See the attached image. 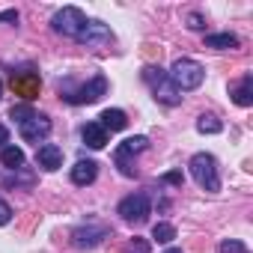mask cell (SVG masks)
<instances>
[{
  "label": "cell",
  "mask_w": 253,
  "mask_h": 253,
  "mask_svg": "<svg viewBox=\"0 0 253 253\" xmlns=\"http://www.w3.org/2000/svg\"><path fill=\"white\" fill-rule=\"evenodd\" d=\"M152 238H155L158 244H170V241L176 238V226L161 220V223H155V226H152Z\"/></svg>",
  "instance_id": "obj_20"
},
{
  "label": "cell",
  "mask_w": 253,
  "mask_h": 253,
  "mask_svg": "<svg viewBox=\"0 0 253 253\" xmlns=\"http://www.w3.org/2000/svg\"><path fill=\"white\" fill-rule=\"evenodd\" d=\"M86 24V15L78 9V6H63L54 18H51V27L57 30V33H63V36H69V39H75L78 33H81V27Z\"/></svg>",
  "instance_id": "obj_7"
},
{
  "label": "cell",
  "mask_w": 253,
  "mask_h": 253,
  "mask_svg": "<svg viewBox=\"0 0 253 253\" xmlns=\"http://www.w3.org/2000/svg\"><path fill=\"white\" fill-rule=\"evenodd\" d=\"M101 95H107V78L104 75H95L92 81H86L81 86H75L72 81L60 84V98H66L69 104H92Z\"/></svg>",
  "instance_id": "obj_1"
},
{
  "label": "cell",
  "mask_w": 253,
  "mask_h": 253,
  "mask_svg": "<svg viewBox=\"0 0 253 253\" xmlns=\"http://www.w3.org/2000/svg\"><path fill=\"white\" fill-rule=\"evenodd\" d=\"M18 134H21V140H24V143L39 146V143L51 134V119H48L45 113H33L30 119L18 122Z\"/></svg>",
  "instance_id": "obj_8"
},
{
  "label": "cell",
  "mask_w": 253,
  "mask_h": 253,
  "mask_svg": "<svg viewBox=\"0 0 253 253\" xmlns=\"http://www.w3.org/2000/svg\"><path fill=\"white\" fill-rule=\"evenodd\" d=\"M217 250H220V253H247V247H244L238 238H226V241H220Z\"/></svg>",
  "instance_id": "obj_21"
},
{
  "label": "cell",
  "mask_w": 253,
  "mask_h": 253,
  "mask_svg": "<svg viewBox=\"0 0 253 253\" xmlns=\"http://www.w3.org/2000/svg\"><path fill=\"white\" fill-rule=\"evenodd\" d=\"M12 220V209H9V203H3V200H0V226H3V223H9Z\"/></svg>",
  "instance_id": "obj_25"
},
{
  "label": "cell",
  "mask_w": 253,
  "mask_h": 253,
  "mask_svg": "<svg viewBox=\"0 0 253 253\" xmlns=\"http://www.w3.org/2000/svg\"><path fill=\"white\" fill-rule=\"evenodd\" d=\"M197 131H200V134H220V131H223V122H220L217 116H211V113H209V116H200V119H197Z\"/></svg>",
  "instance_id": "obj_19"
},
{
  "label": "cell",
  "mask_w": 253,
  "mask_h": 253,
  "mask_svg": "<svg viewBox=\"0 0 253 253\" xmlns=\"http://www.w3.org/2000/svg\"><path fill=\"white\" fill-rule=\"evenodd\" d=\"M143 81L149 84V89L155 92V98L158 101H164V104H182V92L173 86V81H170V75L161 69V66H146L143 69Z\"/></svg>",
  "instance_id": "obj_4"
},
{
  "label": "cell",
  "mask_w": 253,
  "mask_h": 253,
  "mask_svg": "<svg viewBox=\"0 0 253 253\" xmlns=\"http://www.w3.org/2000/svg\"><path fill=\"white\" fill-rule=\"evenodd\" d=\"M152 211V203L146 194H131V197H125L119 206H116V214L125 220V223H143Z\"/></svg>",
  "instance_id": "obj_6"
},
{
  "label": "cell",
  "mask_w": 253,
  "mask_h": 253,
  "mask_svg": "<svg viewBox=\"0 0 253 253\" xmlns=\"http://www.w3.org/2000/svg\"><path fill=\"white\" fill-rule=\"evenodd\" d=\"M95 176H98V164L95 161H78L75 167H72V182L75 185H92L95 182Z\"/></svg>",
  "instance_id": "obj_15"
},
{
  "label": "cell",
  "mask_w": 253,
  "mask_h": 253,
  "mask_svg": "<svg viewBox=\"0 0 253 253\" xmlns=\"http://www.w3.org/2000/svg\"><path fill=\"white\" fill-rule=\"evenodd\" d=\"M206 48H214V51L238 48V36H232V33H211V36H206Z\"/></svg>",
  "instance_id": "obj_17"
},
{
  "label": "cell",
  "mask_w": 253,
  "mask_h": 253,
  "mask_svg": "<svg viewBox=\"0 0 253 253\" xmlns=\"http://www.w3.org/2000/svg\"><path fill=\"white\" fill-rule=\"evenodd\" d=\"M33 113H36V110H33L30 104H18V107H12V110H9V116H12V119H18V122H24V119H30Z\"/></svg>",
  "instance_id": "obj_23"
},
{
  "label": "cell",
  "mask_w": 253,
  "mask_h": 253,
  "mask_svg": "<svg viewBox=\"0 0 253 253\" xmlns=\"http://www.w3.org/2000/svg\"><path fill=\"white\" fill-rule=\"evenodd\" d=\"M229 95H232V101H235L238 107H250V104H253V75H244L241 84H238L235 89H229Z\"/></svg>",
  "instance_id": "obj_16"
},
{
  "label": "cell",
  "mask_w": 253,
  "mask_h": 253,
  "mask_svg": "<svg viewBox=\"0 0 253 253\" xmlns=\"http://www.w3.org/2000/svg\"><path fill=\"white\" fill-rule=\"evenodd\" d=\"M9 86H12V92H15L18 98H24L27 104H30V101H36V98H39V92H42V81H39V75H36V72H12Z\"/></svg>",
  "instance_id": "obj_9"
},
{
  "label": "cell",
  "mask_w": 253,
  "mask_h": 253,
  "mask_svg": "<svg viewBox=\"0 0 253 253\" xmlns=\"http://www.w3.org/2000/svg\"><path fill=\"white\" fill-rule=\"evenodd\" d=\"M36 164H39L42 170H48V173L60 170V167H63V149H60L57 143H42V146L36 149Z\"/></svg>",
  "instance_id": "obj_12"
},
{
  "label": "cell",
  "mask_w": 253,
  "mask_h": 253,
  "mask_svg": "<svg viewBox=\"0 0 253 253\" xmlns=\"http://www.w3.org/2000/svg\"><path fill=\"white\" fill-rule=\"evenodd\" d=\"M149 146V140L146 137H128V140H122L116 149H113V164L119 167V173L122 176H128V179H134L137 176V167H134V155L137 152H143Z\"/></svg>",
  "instance_id": "obj_5"
},
{
  "label": "cell",
  "mask_w": 253,
  "mask_h": 253,
  "mask_svg": "<svg viewBox=\"0 0 253 253\" xmlns=\"http://www.w3.org/2000/svg\"><path fill=\"white\" fill-rule=\"evenodd\" d=\"M188 170H191L194 182H197L203 191H211V194L220 191V173H217V161H214V155H209V152H197V155L191 158Z\"/></svg>",
  "instance_id": "obj_3"
},
{
  "label": "cell",
  "mask_w": 253,
  "mask_h": 253,
  "mask_svg": "<svg viewBox=\"0 0 253 253\" xmlns=\"http://www.w3.org/2000/svg\"><path fill=\"white\" fill-rule=\"evenodd\" d=\"M81 137H84V143L89 149H104L107 146V131L101 128L98 122H86L84 128H81Z\"/></svg>",
  "instance_id": "obj_13"
},
{
  "label": "cell",
  "mask_w": 253,
  "mask_h": 253,
  "mask_svg": "<svg viewBox=\"0 0 253 253\" xmlns=\"http://www.w3.org/2000/svg\"><path fill=\"white\" fill-rule=\"evenodd\" d=\"M107 235H110V229H107V226H98V223H92V226H78V229L72 232V244H75L78 250H92V247H98Z\"/></svg>",
  "instance_id": "obj_11"
},
{
  "label": "cell",
  "mask_w": 253,
  "mask_h": 253,
  "mask_svg": "<svg viewBox=\"0 0 253 253\" xmlns=\"http://www.w3.org/2000/svg\"><path fill=\"white\" fill-rule=\"evenodd\" d=\"M0 164H3L6 170H21L24 167V152L18 146H3V152H0Z\"/></svg>",
  "instance_id": "obj_18"
},
{
  "label": "cell",
  "mask_w": 253,
  "mask_h": 253,
  "mask_svg": "<svg viewBox=\"0 0 253 253\" xmlns=\"http://www.w3.org/2000/svg\"><path fill=\"white\" fill-rule=\"evenodd\" d=\"M98 125L104 131H122L125 125H128V116H125V110H119V107H107L98 116Z\"/></svg>",
  "instance_id": "obj_14"
},
{
  "label": "cell",
  "mask_w": 253,
  "mask_h": 253,
  "mask_svg": "<svg viewBox=\"0 0 253 253\" xmlns=\"http://www.w3.org/2000/svg\"><path fill=\"white\" fill-rule=\"evenodd\" d=\"M164 182H167V185H182L185 179H182V173H179V170H173V173H164Z\"/></svg>",
  "instance_id": "obj_26"
},
{
  "label": "cell",
  "mask_w": 253,
  "mask_h": 253,
  "mask_svg": "<svg viewBox=\"0 0 253 253\" xmlns=\"http://www.w3.org/2000/svg\"><path fill=\"white\" fill-rule=\"evenodd\" d=\"M122 253H149V241L146 238H131L128 244H125Z\"/></svg>",
  "instance_id": "obj_22"
},
{
  "label": "cell",
  "mask_w": 253,
  "mask_h": 253,
  "mask_svg": "<svg viewBox=\"0 0 253 253\" xmlns=\"http://www.w3.org/2000/svg\"><path fill=\"white\" fill-rule=\"evenodd\" d=\"M3 143H9V128L0 122V146H3Z\"/></svg>",
  "instance_id": "obj_28"
},
{
  "label": "cell",
  "mask_w": 253,
  "mask_h": 253,
  "mask_svg": "<svg viewBox=\"0 0 253 253\" xmlns=\"http://www.w3.org/2000/svg\"><path fill=\"white\" fill-rule=\"evenodd\" d=\"M75 42H81V45H86V48H101V45L113 42V33H110V27H107L104 21H86V24L81 27V33L75 36Z\"/></svg>",
  "instance_id": "obj_10"
},
{
  "label": "cell",
  "mask_w": 253,
  "mask_h": 253,
  "mask_svg": "<svg viewBox=\"0 0 253 253\" xmlns=\"http://www.w3.org/2000/svg\"><path fill=\"white\" fill-rule=\"evenodd\" d=\"M0 95H3V84H0Z\"/></svg>",
  "instance_id": "obj_30"
},
{
  "label": "cell",
  "mask_w": 253,
  "mask_h": 253,
  "mask_svg": "<svg viewBox=\"0 0 253 253\" xmlns=\"http://www.w3.org/2000/svg\"><path fill=\"white\" fill-rule=\"evenodd\" d=\"M164 253H182V247H167Z\"/></svg>",
  "instance_id": "obj_29"
},
{
  "label": "cell",
  "mask_w": 253,
  "mask_h": 253,
  "mask_svg": "<svg viewBox=\"0 0 253 253\" xmlns=\"http://www.w3.org/2000/svg\"><path fill=\"white\" fill-rule=\"evenodd\" d=\"M0 21H18V12H15V9H6V12H0Z\"/></svg>",
  "instance_id": "obj_27"
},
{
  "label": "cell",
  "mask_w": 253,
  "mask_h": 253,
  "mask_svg": "<svg viewBox=\"0 0 253 253\" xmlns=\"http://www.w3.org/2000/svg\"><path fill=\"white\" fill-rule=\"evenodd\" d=\"M188 27H191V30H206V21H203V15L191 12V15H188Z\"/></svg>",
  "instance_id": "obj_24"
},
{
  "label": "cell",
  "mask_w": 253,
  "mask_h": 253,
  "mask_svg": "<svg viewBox=\"0 0 253 253\" xmlns=\"http://www.w3.org/2000/svg\"><path fill=\"white\" fill-rule=\"evenodd\" d=\"M167 75H170V81H173V86L179 92H191V89L203 86V81H206V69L191 57H179Z\"/></svg>",
  "instance_id": "obj_2"
}]
</instances>
